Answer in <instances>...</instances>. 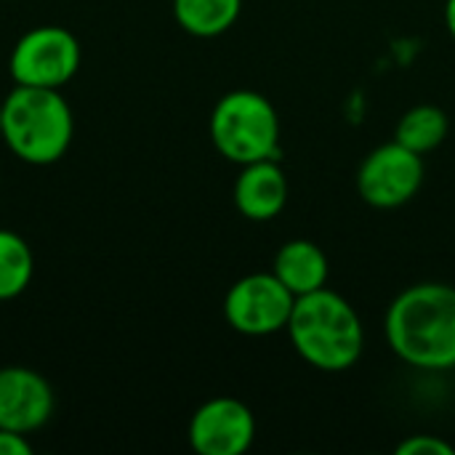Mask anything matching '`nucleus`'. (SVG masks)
I'll return each mask as SVG.
<instances>
[{
    "instance_id": "obj_1",
    "label": "nucleus",
    "mask_w": 455,
    "mask_h": 455,
    "mask_svg": "<svg viewBox=\"0 0 455 455\" xmlns=\"http://www.w3.org/2000/svg\"><path fill=\"white\" fill-rule=\"evenodd\" d=\"M392 352L421 371L455 368V288L419 283L403 291L384 320Z\"/></svg>"
},
{
    "instance_id": "obj_2",
    "label": "nucleus",
    "mask_w": 455,
    "mask_h": 455,
    "mask_svg": "<svg viewBox=\"0 0 455 455\" xmlns=\"http://www.w3.org/2000/svg\"><path fill=\"white\" fill-rule=\"evenodd\" d=\"M285 331L299 357L328 373L349 371L365 347L360 315L344 296L328 288L296 296Z\"/></svg>"
},
{
    "instance_id": "obj_3",
    "label": "nucleus",
    "mask_w": 455,
    "mask_h": 455,
    "mask_svg": "<svg viewBox=\"0 0 455 455\" xmlns=\"http://www.w3.org/2000/svg\"><path fill=\"white\" fill-rule=\"evenodd\" d=\"M75 117L59 88L13 85L3 99L0 139L29 165H51L72 144Z\"/></svg>"
},
{
    "instance_id": "obj_4",
    "label": "nucleus",
    "mask_w": 455,
    "mask_h": 455,
    "mask_svg": "<svg viewBox=\"0 0 455 455\" xmlns=\"http://www.w3.org/2000/svg\"><path fill=\"white\" fill-rule=\"evenodd\" d=\"M211 141L229 163L277 160L280 117L264 93L240 88L219 99L211 112Z\"/></svg>"
},
{
    "instance_id": "obj_5",
    "label": "nucleus",
    "mask_w": 455,
    "mask_h": 455,
    "mask_svg": "<svg viewBox=\"0 0 455 455\" xmlns=\"http://www.w3.org/2000/svg\"><path fill=\"white\" fill-rule=\"evenodd\" d=\"M80 43L77 37L56 24L27 29L8 59V72L16 85L32 88H61L80 69Z\"/></svg>"
},
{
    "instance_id": "obj_6",
    "label": "nucleus",
    "mask_w": 455,
    "mask_h": 455,
    "mask_svg": "<svg viewBox=\"0 0 455 455\" xmlns=\"http://www.w3.org/2000/svg\"><path fill=\"white\" fill-rule=\"evenodd\" d=\"M296 296L277 280V275H245L224 299V317L232 331L243 336H272L288 328Z\"/></svg>"
},
{
    "instance_id": "obj_7",
    "label": "nucleus",
    "mask_w": 455,
    "mask_h": 455,
    "mask_svg": "<svg viewBox=\"0 0 455 455\" xmlns=\"http://www.w3.org/2000/svg\"><path fill=\"white\" fill-rule=\"evenodd\" d=\"M424 184V160L419 152L403 147L400 141L381 144L373 149L357 171L360 197L381 211L400 208L411 203Z\"/></svg>"
},
{
    "instance_id": "obj_8",
    "label": "nucleus",
    "mask_w": 455,
    "mask_h": 455,
    "mask_svg": "<svg viewBox=\"0 0 455 455\" xmlns=\"http://www.w3.org/2000/svg\"><path fill=\"white\" fill-rule=\"evenodd\" d=\"M256 437L251 408L235 397L203 403L189 421V445L200 455H243Z\"/></svg>"
},
{
    "instance_id": "obj_9",
    "label": "nucleus",
    "mask_w": 455,
    "mask_h": 455,
    "mask_svg": "<svg viewBox=\"0 0 455 455\" xmlns=\"http://www.w3.org/2000/svg\"><path fill=\"white\" fill-rule=\"evenodd\" d=\"M53 416V389L32 368H0V429L21 435L43 429Z\"/></svg>"
},
{
    "instance_id": "obj_10",
    "label": "nucleus",
    "mask_w": 455,
    "mask_h": 455,
    "mask_svg": "<svg viewBox=\"0 0 455 455\" xmlns=\"http://www.w3.org/2000/svg\"><path fill=\"white\" fill-rule=\"evenodd\" d=\"M235 205L251 221L275 219L288 203V179L277 160H256L243 165L235 181Z\"/></svg>"
},
{
    "instance_id": "obj_11",
    "label": "nucleus",
    "mask_w": 455,
    "mask_h": 455,
    "mask_svg": "<svg viewBox=\"0 0 455 455\" xmlns=\"http://www.w3.org/2000/svg\"><path fill=\"white\" fill-rule=\"evenodd\" d=\"M328 269L325 251L312 240H291L275 256V275L293 296L325 288Z\"/></svg>"
},
{
    "instance_id": "obj_12",
    "label": "nucleus",
    "mask_w": 455,
    "mask_h": 455,
    "mask_svg": "<svg viewBox=\"0 0 455 455\" xmlns=\"http://www.w3.org/2000/svg\"><path fill=\"white\" fill-rule=\"evenodd\" d=\"M243 0H173L179 27L195 37H219L240 16Z\"/></svg>"
},
{
    "instance_id": "obj_13",
    "label": "nucleus",
    "mask_w": 455,
    "mask_h": 455,
    "mask_svg": "<svg viewBox=\"0 0 455 455\" xmlns=\"http://www.w3.org/2000/svg\"><path fill=\"white\" fill-rule=\"evenodd\" d=\"M448 115L435 107V104H419L413 109H408L400 123H397V136L395 141H400L403 147L419 152V155H427L432 149H437L445 136H448Z\"/></svg>"
},
{
    "instance_id": "obj_14",
    "label": "nucleus",
    "mask_w": 455,
    "mask_h": 455,
    "mask_svg": "<svg viewBox=\"0 0 455 455\" xmlns=\"http://www.w3.org/2000/svg\"><path fill=\"white\" fill-rule=\"evenodd\" d=\"M35 259L27 240L11 229H0V301H11L32 283Z\"/></svg>"
},
{
    "instance_id": "obj_15",
    "label": "nucleus",
    "mask_w": 455,
    "mask_h": 455,
    "mask_svg": "<svg viewBox=\"0 0 455 455\" xmlns=\"http://www.w3.org/2000/svg\"><path fill=\"white\" fill-rule=\"evenodd\" d=\"M400 455H455L453 445H448L445 440L440 437H432V435H416V437H408L405 443H400L397 448Z\"/></svg>"
},
{
    "instance_id": "obj_16",
    "label": "nucleus",
    "mask_w": 455,
    "mask_h": 455,
    "mask_svg": "<svg viewBox=\"0 0 455 455\" xmlns=\"http://www.w3.org/2000/svg\"><path fill=\"white\" fill-rule=\"evenodd\" d=\"M0 455H32L27 435L13 429H0Z\"/></svg>"
},
{
    "instance_id": "obj_17",
    "label": "nucleus",
    "mask_w": 455,
    "mask_h": 455,
    "mask_svg": "<svg viewBox=\"0 0 455 455\" xmlns=\"http://www.w3.org/2000/svg\"><path fill=\"white\" fill-rule=\"evenodd\" d=\"M445 27H448L451 37L455 40V0H448V3H445Z\"/></svg>"
},
{
    "instance_id": "obj_18",
    "label": "nucleus",
    "mask_w": 455,
    "mask_h": 455,
    "mask_svg": "<svg viewBox=\"0 0 455 455\" xmlns=\"http://www.w3.org/2000/svg\"><path fill=\"white\" fill-rule=\"evenodd\" d=\"M0 128H3V101H0Z\"/></svg>"
}]
</instances>
